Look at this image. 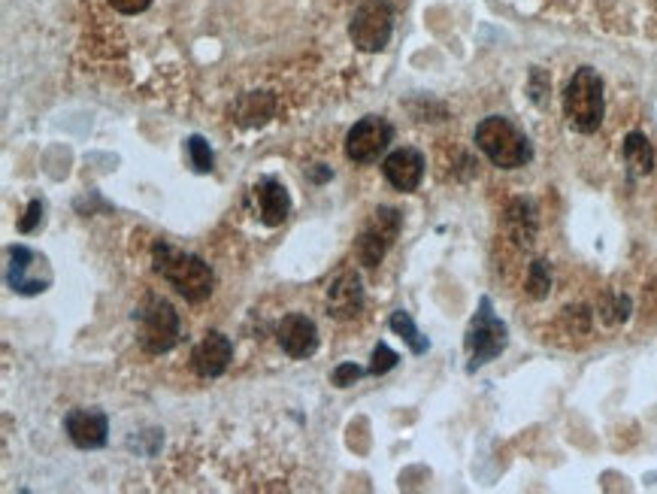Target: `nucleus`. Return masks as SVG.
<instances>
[{
	"mask_svg": "<svg viewBox=\"0 0 657 494\" xmlns=\"http://www.w3.org/2000/svg\"><path fill=\"white\" fill-rule=\"evenodd\" d=\"M152 264H155V273L161 279H167L185 301L200 304L212 294L215 276H212V270L203 258H197L191 252H182V249L161 240L152 249Z\"/></svg>",
	"mask_w": 657,
	"mask_h": 494,
	"instance_id": "nucleus-1",
	"label": "nucleus"
},
{
	"mask_svg": "<svg viewBox=\"0 0 657 494\" xmlns=\"http://www.w3.org/2000/svg\"><path fill=\"white\" fill-rule=\"evenodd\" d=\"M606 113V97H603V79L597 70L582 67L573 73L567 91H564V116L567 125L579 134H594Z\"/></svg>",
	"mask_w": 657,
	"mask_h": 494,
	"instance_id": "nucleus-2",
	"label": "nucleus"
},
{
	"mask_svg": "<svg viewBox=\"0 0 657 494\" xmlns=\"http://www.w3.org/2000/svg\"><path fill=\"white\" fill-rule=\"evenodd\" d=\"M476 146L482 149V155L500 167V170H515L524 167L530 161V143L524 137V131L518 125H512L503 116H488L479 128H476Z\"/></svg>",
	"mask_w": 657,
	"mask_h": 494,
	"instance_id": "nucleus-3",
	"label": "nucleus"
},
{
	"mask_svg": "<svg viewBox=\"0 0 657 494\" xmlns=\"http://www.w3.org/2000/svg\"><path fill=\"white\" fill-rule=\"evenodd\" d=\"M140 322V346L149 355H164L179 343V313L164 298H149L137 313Z\"/></svg>",
	"mask_w": 657,
	"mask_h": 494,
	"instance_id": "nucleus-4",
	"label": "nucleus"
},
{
	"mask_svg": "<svg viewBox=\"0 0 657 494\" xmlns=\"http://www.w3.org/2000/svg\"><path fill=\"white\" fill-rule=\"evenodd\" d=\"M506 340H509V331L506 325L497 319L494 307L488 298H482L479 304V313L473 316L470 322V331H467V352H470V370H479L482 364L494 361L503 349H506Z\"/></svg>",
	"mask_w": 657,
	"mask_h": 494,
	"instance_id": "nucleus-5",
	"label": "nucleus"
},
{
	"mask_svg": "<svg viewBox=\"0 0 657 494\" xmlns=\"http://www.w3.org/2000/svg\"><path fill=\"white\" fill-rule=\"evenodd\" d=\"M55 273L46 255L28 249V246H13L7 252V285L16 294H25V298H34V294H43L52 285Z\"/></svg>",
	"mask_w": 657,
	"mask_h": 494,
	"instance_id": "nucleus-6",
	"label": "nucleus"
},
{
	"mask_svg": "<svg viewBox=\"0 0 657 494\" xmlns=\"http://www.w3.org/2000/svg\"><path fill=\"white\" fill-rule=\"evenodd\" d=\"M394 31V10L388 0H367V4L352 19V40L361 52H382Z\"/></svg>",
	"mask_w": 657,
	"mask_h": 494,
	"instance_id": "nucleus-7",
	"label": "nucleus"
},
{
	"mask_svg": "<svg viewBox=\"0 0 657 494\" xmlns=\"http://www.w3.org/2000/svg\"><path fill=\"white\" fill-rule=\"evenodd\" d=\"M391 140H394L391 122H385L382 116H367L346 134V155L355 164H373L385 155Z\"/></svg>",
	"mask_w": 657,
	"mask_h": 494,
	"instance_id": "nucleus-8",
	"label": "nucleus"
},
{
	"mask_svg": "<svg viewBox=\"0 0 657 494\" xmlns=\"http://www.w3.org/2000/svg\"><path fill=\"white\" fill-rule=\"evenodd\" d=\"M397 234H400V213L391 210V207L376 210L373 219L364 225V231L358 237V246H355L361 264L364 267H376L385 258V252L391 249V243L397 240Z\"/></svg>",
	"mask_w": 657,
	"mask_h": 494,
	"instance_id": "nucleus-9",
	"label": "nucleus"
},
{
	"mask_svg": "<svg viewBox=\"0 0 657 494\" xmlns=\"http://www.w3.org/2000/svg\"><path fill=\"white\" fill-rule=\"evenodd\" d=\"M64 431L73 440L76 449H103L109 440V419L103 410H70L64 419Z\"/></svg>",
	"mask_w": 657,
	"mask_h": 494,
	"instance_id": "nucleus-10",
	"label": "nucleus"
},
{
	"mask_svg": "<svg viewBox=\"0 0 657 494\" xmlns=\"http://www.w3.org/2000/svg\"><path fill=\"white\" fill-rule=\"evenodd\" d=\"M234 358V343L222 334V331H209L191 352V367L197 376L203 379H215L222 376L231 367Z\"/></svg>",
	"mask_w": 657,
	"mask_h": 494,
	"instance_id": "nucleus-11",
	"label": "nucleus"
},
{
	"mask_svg": "<svg viewBox=\"0 0 657 494\" xmlns=\"http://www.w3.org/2000/svg\"><path fill=\"white\" fill-rule=\"evenodd\" d=\"M276 343L288 358H309L318 349V328L303 313H288L276 328Z\"/></svg>",
	"mask_w": 657,
	"mask_h": 494,
	"instance_id": "nucleus-12",
	"label": "nucleus"
},
{
	"mask_svg": "<svg viewBox=\"0 0 657 494\" xmlns=\"http://www.w3.org/2000/svg\"><path fill=\"white\" fill-rule=\"evenodd\" d=\"M361 310H364L361 279H358V273L346 270L331 282V288H327V316L346 322V319H355Z\"/></svg>",
	"mask_w": 657,
	"mask_h": 494,
	"instance_id": "nucleus-13",
	"label": "nucleus"
},
{
	"mask_svg": "<svg viewBox=\"0 0 657 494\" xmlns=\"http://www.w3.org/2000/svg\"><path fill=\"white\" fill-rule=\"evenodd\" d=\"M382 173L391 182V188H397L403 194L415 191L424 179V155L418 149H397L385 158Z\"/></svg>",
	"mask_w": 657,
	"mask_h": 494,
	"instance_id": "nucleus-14",
	"label": "nucleus"
},
{
	"mask_svg": "<svg viewBox=\"0 0 657 494\" xmlns=\"http://www.w3.org/2000/svg\"><path fill=\"white\" fill-rule=\"evenodd\" d=\"M252 194H255V204H258V216H261V222L267 228H276V225H282L288 219L291 197H288V188L279 179H273V176L261 179L252 188Z\"/></svg>",
	"mask_w": 657,
	"mask_h": 494,
	"instance_id": "nucleus-15",
	"label": "nucleus"
},
{
	"mask_svg": "<svg viewBox=\"0 0 657 494\" xmlns=\"http://www.w3.org/2000/svg\"><path fill=\"white\" fill-rule=\"evenodd\" d=\"M273 110H276V101H273L270 94H264V91H252V94H243L240 101H237L234 116H237L240 125L255 128V125H264V122L273 116Z\"/></svg>",
	"mask_w": 657,
	"mask_h": 494,
	"instance_id": "nucleus-16",
	"label": "nucleus"
},
{
	"mask_svg": "<svg viewBox=\"0 0 657 494\" xmlns=\"http://www.w3.org/2000/svg\"><path fill=\"white\" fill-rule=\"evenodd\" d=\"M506 225H509V234L515 237V243H530L533 234H536V219H533V210L527 201H515L506 213Z\"/></svg>",
	"mask_w": 657,
	"mask_h": 494,
	"instance_id": "nucleus-17",
	"label": "nucleus"
},
{
	"mask_svg": "<svg viewBox=\"0 0 657 494\" xmlns=\"http://www.w3.org/2000/svg\"><path fill=\"white\" fill-rule=\"evenodd\" d=\"M624 158H627V164H630L636 173H651V167H654V152H651L648 137L639 134V131L627 134V140H624Z\"/></svg>",
	"mask_w": 657,
	"mask_h": 494,
	"instance_id": "nucleus-18",
	"label": "nucleus"
},
{
	"mask_svg": "<svg viewBox=\"0 0 657 494\" xmlns=\"http://www.w3.org/2000/svg\"><path fill=\"white\" fill-rule=\"evenodd\" d=\"M391 331L394 334H400L406 343H409V349L415 352V355H424L427 349H430V340L427 337H421V331L415 328V322H412V316L409 313H403V310H397L394 316H391Z\"/></svg>",
	"mask_w": 657,
	"mask_h": 494,
	"instance_id": "nucleus-19",
	"label": "nucleus"
},
{
	"mask_svg": "<svg viewBox=\"0 0 657 494\" xmlns=\"http://www.w3.org/2000/svg\"><path fill=\"white\" fill-rule=\"evenodd\" d=\"M185 152H188L191 167L197 173H209L212 170V149H209V143L203 137H188L185 140Z\"/></svg>",
	"mask_w": 657,
	"mask_h": 494,
	"instance_id": "nucleus-20",
	"label": "nucleus"
},
{
	"mask_svg": "<svg viewBox=\"0 0 657 494\" xmlns=\"http://www.w3.org/2000/svg\"><path fill=\"white\" fill-rule=\"evenodd\" d=\"M549 285H552V276H549V264L545 261H533L530 264V276H527V291L530 298H545L549 294Z\"/></svg>",
	"mask_w": 657,
	"mask_h": 494,
	"instance_id": "nucleus-21",
	"label": "nucleus"
},
{
	"mask_svg": "<svg viewBox=\"0 0 657 494\" xmlns=\"http://www.w3.org/2000/svg\"><path fill=\"white\" fill-rule=\"evenodd\" d=\"M397 361H400V355L391 349V346H385V343H379L376 349H373V364H370V376H385L388 370H394L397 367Z\"/></svg>",
	"mask_w": 657,
	"mask_h": 494,
	"instance_id": "nucleus-22",
	"label": "nucleus"
},
{
	"mask_svg": "<svg viewBox=\"0 0 657 494\" xmlns=\"http://www.w3.org/2000/svg\"><path fill=\"white\" fill-rule=\"evenodd\" d=\"M361 376H364V370H361L358 364L346 361V364L334 367V373H331V382H334L337 388H349V385H355V382H358Z\"/></svg>",
	"mask_w": 657,
	"mask_h": 494,
	"instance_id": "nucleus-23",
	"label": "nucleus"
},
{
	"mask_svg": "<svg viewBox=\"0 0 657 494\" xmlns=\"http://www.w3.org/2000/svg\"><path fill=\"white\" fill-rule=\"evenodd\" d=\"M37 225H43V204H40V201H31L25 219L19 222V231H22V234H31V231H37Z\"/></svg>",
	"mask_w": 657,
	"mask_h": 494,
	"instance_id": "nucleus-24",
	"label": "nucleus"
},
{
	"mask_svg": "<svg viewBox=\"0 0 657 494\" xmlns=\"http://www.w3.org/2000/svg\"><path fill=\"white\" fill-rule=\"evenodd\" d=\"M109 4H113V10H119L122 16H137V13L149 10L152 0H109Z\"/></svg>",
	"mask_w": 657,
	"mask_h": 494,
	"instance_id": "nucleus-25",
	"label": "nucleus"
}]
</instances>
